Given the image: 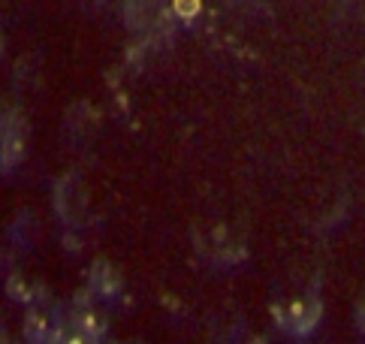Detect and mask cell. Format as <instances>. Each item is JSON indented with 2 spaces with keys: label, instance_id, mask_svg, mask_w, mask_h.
<instances>
[{
  "label": "cell",
  "instance_id": "6da1fadb",
  "mask_svg": "<svg viewBox=\"0 0 365 344\" xmlns=\"http://www.w3.org/2000/svg\"><path fill=\"white\" fill-rule=\"evenodd\" d=\"M272 320H275V326L284 335L305 338L323 320V299L317 293H296V296L278 299L272 305Z\"/></svg>",
  "mask_w": 365,
  "mask_h": 344
},
{
  "label": "cell",
  "instance_id": "7a4b0ae2",
  "mask_svg": "<svg viewBox=\"0 0 365 344\" xmlns=\"http://www.w3.org/2000/svg\"><path fill=\"white\" fill-rule=\"evenodd\" d=\"M197 251L212 263V266H236L245 260V242L227 227H212L205 233H197Z\"/></svg>",
  "mask_w": 365,
  "mask_h": 344
},
{
  "label": "cell",
  "instance_id": "3957f363",
  "mask_svg": "<svg viewBox=\"0 0 365 344\" xmlns=\"http://www.w3.org/2000/svg\"><path fill=\"white\" fill-rule=\"evenodd\" d=\"M103 333H106V323L94 311L76 308L67 320L58 323L48 344H103Z\"/></svg>",
  "mask_w": 365,
  "mask_h": 344
},
{
  "label": "cell",
  "instance_id": "277c9868",
  "mask_svg": "<svg viewBox=\"0 0 365 344\" xmlns=\"http://www.w3.org/2000/svg\"><path fill=\"white\" fill-rule=\"evenodd\" d=\"M24 151H28V124H24L21 115H16L9 130H6L4 142H0V172L16 169L24 161Z\"/></svg>",
  "mask_w": 365,
  "mask_h": 344
},
{
  "label": "cell",
  "instance_id": "5b68a950",
  "mask_svg": "<svg viewBox=\"0 0 365 344\" xmlns=\"http://www.w3.org/2000/svg\"><path fill=\"white\" fill-rule=\"evenodd\" d=\"M88 287H91V293L100 299H115L121 293V275L112 263L97 260L94 266L88 269Z\"/></svg>",
  "mask_w": 365,
  "mask_h": 344
},
{
  "label": "cell",
  "instance_id": "8992f818",
  "mask_svg": "<svg viewBox=\"0 0 365 344\" xmlns=\"http://www.w3.org/2000/svg\"><path fill=\"white\" fill-rule=\"evenodd\" d=\"M55 329H58V320L43 308H31L24 314L21 333H24V341L28 344H48L51 335H55Z\"/></svg>",
  "mask_w": 365,
  "mask_h": 344
},
{
  "label": "cell",
  "instance_id": "52a82bcc",
  "mask_svg": "<svg viewBox=\"0 0 365 344\" xmlns=\"http://www.w3.org/2000/svg\"><path fill=\"white\" fill-rule=\"evenodd\" d=\"M12 118H16V112L9 109V106L0 100V142H4V136H6V130H9V124H12Z\"/></svg>",
  "mask_w": 365,
  "mask_h": 344
},
{
  "label": "cell",
  "instance_id": "ba28073f",
  "mask_svg": "<svg viewBox=\"0 0 365 344\" xmlns=\"http://www.w3.org/2000/svg\"><path fill=\"white\" fill-rule=\"evenodd\" d=\"M356 323H359V329L365 333V296H362V302H359V308H356Z\"/></svg>",
  "mask_w": 365,
  "mask_h": 344
},
{
  "label": "cell",
  "instance_id": "9c48e42d",
  "mask_svg": "<svg viewBox=\"0 0 365 344\" xmlns=\"http://www.w3.org/2000/svg\"><path fill=\"white\" fill-rule=\"evenodd\" d=\"M0 344H16V341H12L9 335H0Z\"/></svg>",
  "mask_w": 365,
  "mask_h": 344
},
{
  "label": "cell",
  "instance_id": "30bf717a",
  "mask_svg": "<svg viewBox=\"0 0 365 344\" xmlns=\"http://www.w3.org/2000/svg\"><path fill=\"white\" fill-rule=\"evenodd\" d=\"M103 344H106V341H103ZM115 344H118V341H115Z\"/></svg>",
  "mask_w": 365,
  "mask_h": 344
}]
</instances>
